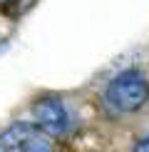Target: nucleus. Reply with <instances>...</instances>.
Segmentation results:
<instances>
[{
  "label": "nucleus",
  "instance_id": "7ed1b4c3",
  "mask_svg": "<svg viewBox=\"0 0 149 152\" xmlns=\"http://www.w3.org/2000/svg\"><path fill=\"white\" fill-rule=\"evenodd\" d=\"M33 130H35V125H30V122H15V125H10L8 130L0 132V147L8 150V152H17L20 145L33 135Z\"/></svg>",
  "mask_w": 149,
  "mask_h": 152
},
{
  "label": "nucleus",
  "instance_id": "20e7f679",
  "mask_svg": "<svg viewBox=\"0 0 149 152\" xmlns=\"http://www.w3.org/2000/svg\"><path fill=\"white\" fill-rule=\"evenodd\" d=\"M17 152H55V147H52V142L47 140L45 132H40V130L35 127L33 135L20 145V150H17Z\"/></svg>",
  "mask_w": 149,
  "mask_h": 152
},
{
  "label": "nucleus",
  "instance_id": "f03ea898",
  "mask_svg": "<svg viewBox=\"0 0 149 152\" xmlns=\"http://www.w3.org/2000/svg\"><path fill=\"white\" fill-rule=\"evenodd\" d=\"M33 120H35V127L45 135H52V137H60V135H67L72 127V112L67 110L65 100L60 95H42L37 97L33 107Z\"/></svg>",
  "mask_w": 149,
  "mask_h": 152
},
{
  "label": "nucleus",
  "instance_id": "f257e3e1",
  "mask_svg": "<svg viewBox=\"0 0 149 152\" xmlns=\"http://www.w3.org/2000/svg\"><path fill=\"white\" fill-rule=\"evenodd\" d=\"M104 100L117 112H137L149 100V80L139 70H124L114 80H109Z\"/></svg>",
  "mask_w": 149,
  "mask_h": 152
},
{
  "label": "nucleus",
  "instance_id": "39448f33",
  "mask_svg": "<svg viewBox=\"0 0 149 152\" xmlns=\"http://www.w3.org/2000/svg\"><path fill=\"white\" fill-rule=\"evenodd\" d=\"M132 152H149V135L144 137V140H139V142H137L134 147H132Z\"/></svg>",
  "mask_w": 149,
  "mask_h": 152
}]
</instances>
